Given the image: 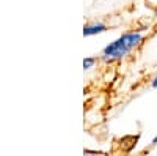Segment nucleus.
I'll return each instance as SVG.
<instances>
[{
	"instance_id": "obj_1",
	"label": "nucleus",
	"mask_w": 157,
	"mask_h": 156,
	"mask_svg": "<svg viewBox=\"0 0 157 156\" xmlns=\"http://www.w3.org/2000/svg\"><path fill=\"white\" fill-rule=\"evenodd\" d=\"M143 41L141 32H127L121 35L120 38H116L113 43L104 47L102 50V60L105 62H115L124 58L129 52H132L140 43Z\"/></svg>"
},
{
	"instance_id": "obj_2",
	"label": "nucleus",
	"mask_w": 157,
	"mask_h": 156,
	"mask_svg": "<svg viewBox=\"0 0 157 156\" xmlns=\"http://www.w3.org/2000/svg\"><path fill=\"white\" fill-rule=\"evenodd\" d=\"M107 27L101 22H96V24H88L83 27V36H93V35H98V33H102L105 32Z\"/></svg>"
},
{
	"instance_id": "obj_3",
	"label": "nucleus",
	"mask_w": 157,
	"mask_h": 156,
	"mask_svg": "<svg viewBox=\"0 0 157 156\" xmlns=\"http://www.w3.org/2000/svg\"><path fill=\"white\" fill-rule=\"evenodd\" d=\"M94 63H96V58L94 57H86L83 60V70H91L94 66Z\"/></svg>"
},
{
	"instance_id": "obj_4",
	"label": "nucleus",
	"mask_w": 157,
	"mask_h": 156,
	"mask_svg": "<svg viewBox=\"0 0 157 156\" xmlns=\"http://www.w3.org/2000/svg\"><path fill=\"white\" fill-rule=\"evenodd\" d=\"M83 156H105L104 153H98V151H91V150H85Z\"/></svg>"
},
{
	"instance_id": "obj_5",
	"label": "nucleus",
	"mask_w": 157,
	"mask_h": 156,
	"mask_svg": "<svg viewBox=\"0 0 157 156\" xmlns=\"http://www.w3.org/2000/svg\"><path fill=\"white\" fill-rule=\"evenodd\" d=\"M151 87H152V88H157V76H155L154 79L151 81Z\"/></svg>"
},
{
	"instance_id": "obj_6",
	"label": "nucleus",
	"mask_w": 157,
	"mask_h": 156,
	"mask_svg": "<svg viewBox=\"0 0 157 156\" xmlns=\"http://www.w3.org/2000/svg\"><path fill=\"white\" fill-rule=\"evenodd\" d=\"M152 145H157V136L152 139Z\"/></svg>"
},
{
	"instance_id": "obj_7",
	"label": "nucleus",
	"mask_w": 157,
	"mask_h": 156,
	"mask_svg": "<svg viewBox=\"0 0 157 156\" xmlns=\"http://www.w3.org/2000/svg\"><path fill=\"white\" fill-rule=\"evenodd\" d=\"M154 18L157 19V8H155V11H154Z\"/></svg>"
}]
</instances>
